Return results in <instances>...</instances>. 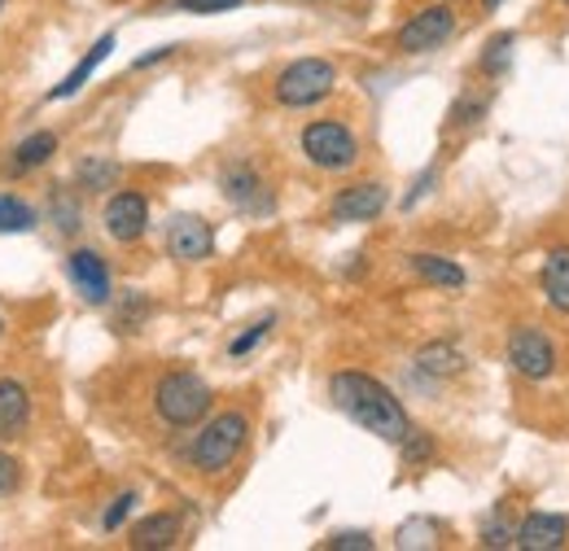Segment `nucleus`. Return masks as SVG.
I'll return each instance as SVG.
<instances>
[{"label":"nucleus","instance_id":"nucleus-1","mask_svg":"<svg viewBox=\"0 0 569 551\" xmlns=\"http://www.w3.org/2000/svg\"><path fill=\"white\" fill-rule=\"evenodd\" d=\"M329 399H333V408L347 415V420H356L359 429H368V433H377L381 442H403L408 438V429H412V420L403 412V403L377 381V377H368V372H333L329 377Z\"/></svg>","mask_w":569,"mask_h":551},{"label":"nucleus","instance_id":"nucleus-2","mask_svg":"<svg viewBox=\"0 0 569 551\" xmlns=\"http://www.w3.org/2000/svg\"><path fill=\"white\" fill-rule=\"evenodd\" d=\"M246 438H250V415L246 412H219L202 424V433L193 438L189 447V464L207 478H219L237 464V455L246 451Z\"/></svg>","mask_w":569,"mask_h":551},{"label":"nucleus","instance_id":"nucleus-3","mask_svg":"<svg viewBox=\"0 0 569 551\" xmlns=\"http://www.w3.org/2000/svg\"><path fill=\"white\" fill-rule=\"evenodd\" d=\"M211 385L198 377V372H167L158 385H153V408L158 415L171 424V429H193L202 415L211 412Z\"/></svg>","mask_w":569,"mask_h":551},{"label":"nucleus","instance_id":"nucleus-4","mask_svg":"<svg viewBox=\"0 0 569 551\" xmlns=\"http://www.w3.org/2000/svg\"><path fill=\"white\" fill-rule=\"evenodd\" d=\"M338 88V67L329 58H298L277 74L272 92L277 101L289 110H307V106H320L329 92Z\"/></svg>","mask_w":569,"mask_h":551},{"label":"nucleus","instance_id":"nucleus-5","mask_svg":"<svg viewBox=\"0 0 569 551\" xmlns=\"http://www.w3.org/2000/svg\"><path fill=\"white\" fill-rule=\"evenodd\" d=\"M302 153L320 171H351L359 162V140L338 119H316L302 128Z\"/></svg>","mask_w":569,"mask_h":551},{"label":"nucleus","instance_id":"nucleus-6","mask_svg":"<svg viewBox=\"0 0 569 551\" xmlns=\"http://www.w3.org/2000/svg\"><path fill=\"white\" fill-rule=\"evenodd\" d=\"M451 36H456V13H451V4H447V0H438V4H426V9H417V13H412L403 27H399L395 44H399V53H408V58H421V53H433V49H442Z\"/></svg>","mask_w":569,"mask_h":551},{"label":"nucleus","instance_id":"nucleus-7","mask_svg":"<svg viewBox=\"0 0 569 551\" xmlns=\"http://www.w3.org/2000/svg\"><path fill=\"white\" fill-rule=\"evenodd\" d=\"M508 368L526 381H548L557 372V345L543 329H512L508 333Z\"/></svg>","mask_w":569,"mask_h":551},{"label":"nucleus","instance_id":"nucleus-8","mask_svg":"<svg viewBox=\"0 0 569 551\" xmlns=\"http://www.w3.org/2000/svg\"><path fill=\"white\" fill-rule=\"evenodd\" d=\"M219 193H223V202H232L246 214H272V207H277L268 184H263V176L250 162H228L219 171Z\"/></svg>","mask_w":569,"mask_h":551},{"label":"nucleus","instance_id":"nucleus-9","mask_svg":"<svg viewBox=\"0 0 569 551\" xmlns=\"http://www.w3.org/2000/svg\"><path fill=\"white\" fill-rule=\"evenodd\" d=\"M101 223H106L110 241H119V246L141 241L144 228H149V202H144V193L119 189V193L106 202V210H101Z\"/></svg>","mask_w":569,"mask_h":551},{"label":"nucleus","instance_id":"nucleus-10","mask_svg":"<svg viewBox=\"0 0 569 551\" xmlns=\"http://www.w3.org/2000/svg\"><path fill=\"white\" fill-rule=\"evenodd\" d=\"M167 254L176 263H202L214 254V228L202 214H176L167 223Z\"/></svg>","mask_w":569,"mask_h":551},{"label":"nucleus","instance_id":"nucleus-11","mask_svg":"<svg viewBox=\"0 0 569 551\" xmlns=\"http://www.w3.org/2000/svg\"><path fill=\"white\" fill-rule=\"evenodd\" d=\"M67 276H71L74 293L88 302V307H106L114 284H110V268L97 250H71L67 254Z\"/></svg>","mask_w":569,"mask_h":551},{"label":"nucleus","instance_id":"nucleus-12","mask_svg":"<svg viewBox=\"0 0 569 551\" xmlns=\"http://www.w3.org/2000/svg\"><path fill=\"white\" fill-rule=\"evenodd\" d=\"M390 202V193H386V184H377V180H363V184H351V189H342L338 198H333V223H372L381 210Z\"/></svg>","mask_w":569,"mask_h":551},{"label":"nucleus","instance_id":"nucleus-13","mask_svg":"<svg viewBox=\"0 0 569 551\" xmlns=\"http://www.w3.org/2000/svg\"><path fill=\"white\" fill-rule=\"evenodd\" d=\"M566 539H569V521L561 512H530L517 525V548L521 551H557L566 548Z\"/></svg>","mask_w":569,"mask_h":551},{"label":"nucleus","instance_id":"nucleus-14","mask_svg":"<svg viewBox=\"0 0 569 551\" xmlns=\"http://www.w3.org/2000/svg\"><path fill=\"white\" fill-rule=\"evenodd\" d=\"M31 424V390L13 377H0V442L22 438Z\"/></svg>","mask_w":569,"mask_h":551},{"label":"nucleus","instance_id":"nucleus-15","mask_svg":"<svg viewBox=\"0 0 569 551\" xmlns=\"http://www.w3.org/2000/svg\"><path fill=\"white\" fill-rule=\"evenodd\" d=\"M128 543L137 551H162V548H176L180 543V517L176 512H153L132 525Z\"/></svg>","mask_w":569,"mask_h":551},{"label":"nucleus","instance_id":"nucleus-16","mask_svg":"<svg viewBox=\"0 0 569 551\" xmlns=\"http://www.w3.org/2000/svg\"><path fill=\"white\" fill-rule=\"evenodd\" d=\"M539 284H543V298L552 311L569 315V246H552L548 259H543V272H539Z\"/></svg>","mask_w":569,"mask_h":551},{"label":"nucleus","instance_id":"nucleus-17","mask_svg":"<svg viewBox=\"0 0 569 551\" xmlns=\"http://www.w3.org/2000/svg\"><path fill=\"white\" fill-rule=\"evenodd\" d=\"M110 49H114V36L106 31V36H101V40H97V44L88 49V58H83V62H79V67H74L71 74H67V79H62V83H58V88L49 92V101H67V97H74V92H79V88H83V83L92 79V70L101 67L106 58H110Z\"/></svg>","mask_w":569,"mask_h":551},{"label":"nucleus","instance_id":"nucleus-18","mask_svg":"<svg viewBox=\"0 0 569 551\" xmlns=\"http://www.w3.org/2000/svg\"><path fill=\"white\" fill-rule=\"evenodd\" d=\"M417 368L433 377V381H447V377H460L465 372V354L451 342H429L417 350Z\"/></svg>","mask_w":569,"mask_h":551},{"label":"nucleus","instance_id":"nucleus-19","mask_svg":"<svg viewBox=\"0 0 569 551\" xmlns=\"http://www.w3.org/2000/svg\"><path fill=\"white\" fill-rule=\"evenodd\" d=\"M408 268L421 276L426 284H438V289H465V268L442 259V254H412Z\"/></svg>","mask_w":569,"mask_h":551},{"label":"nucleus","instance_id":"nucleus-20","mask_svg":"<svg viewBox=\"0 0 569 551\" xmlns=\"http://www.w3.org/2000/svg\"><path fill=\"white\" fill-rule=\"evenodd\" d=\"M119 162L114 158H83L79 162V171H74V180H79V189L83 193H106V189H119Z\"/></svg>","mask_w":569,"mask_h":551},{"label":"nucleus","instance_id":"nucleus-21","mask_svg":"<svg viewBox=\"0 0 569 551\" xmlns=\"http://www.w3.org/2000/svg\"><path fill=\"white\" fill-rule=\"evenodd\" d=\"M53 153H58V137H53V132H31L27 140H18V149H13V171H18V176H22V171H36V167H44Z\"/></svg>","mask_w":569,"mask_h":551},{"label":"nucleus","instance_id":"nucleus-22","mask_svg":"<svg viewBox=\"0 0 569 551\" xmlns=\"http://www.w3.org/2000/svg\"><path fill=\"white\" fill-rule=\"evenodd\" d=\"M512 499L496 503V512L482 521V548H517V517L508 512Z\"/></svg>","mask_w":569,"mask_h":551},{"label":"nucleus","instance_id":"nucleus-23","mask_svg":"<svg viewBox=\"0 0 569 551\" xmlns=\"http://www.w3.org/2000/svg\"><path fill=\"white\" fill-rule=\"evenodd\" d=\"M36 223H40L36 207H27L13 193H0V232H31Z\"/></svg>","mask_w":569,"mask_h":551},{"label":"nucleus","instance_id":"nucleus-24","mask_svg":"<svg viewBox=\"0 0 569 551\" xmlns=\"http://www.w3.org/2000/svg\"><path fill=\"white\" fill-rule=\"evenodd\" d=\"M512 44H517V36H512V31H499L496 40L482 49V74H487V79L508 74V67H512Z\"/></svg>","mask_w":569,"mask_h":551},{"label":"nucleus","instance_id":"nucleus-25","mask_svg":"<svg viewBox=\"0 0 569 551\" xmlns=\"http://www.w3.org/2000/svg\"><path fill=\"white\" fill-rule=\"evenodd\" d=\"M49 219L58 223V232H62V237H74V232L83 228V210H79V202H74L71 193H53Z\"/></svg>","mask_w":569,"mask_h":551},{"label":"nucleus","instance_id":"nucleus-26","mask_svg":"<svg viewBox=\"0 0 569 551\" xmlns=\"http://www.w3.org/2000/svg\"><path fill=\"white\" fill-rule=\"evenodd\" d=\"M144 315H149V298H144V293H128V298L119 302V311H114V329H119V333H137L144 324Z\"/></svg>","mask_w":569,"mask_h":551},{"label":"nucleus","instance_id":"nucleus-27","mask_svg":"<svg viewBox=\"0 0 569 551\" xmlns=\"http://www.w3.org/2000/svg\"><path fill=\"white\" fill-rule=\"evenodd\" d=\"M487 106H491V101H487L482 92H465V97L451 106V128H473V123L487 114Z\"/></svg>","mask_w":569,"mask_h":551},{"label":"nucleus","instance_id":"nucleus-28","mask_svg":"<svg viewBox=\"0 0 569 551\" xmlns=\"http://www.w3.org/2000/svg\"><path fill=\"white\" fill-rule=\"evenodd\" d=\"M272 324H277L272 315H263V320H254V324H250V329H246L241 338H232V342H228V354H232V359H246V354H250L254 345H259V342H263V338H268V333H272Z\"/></svg>","mask_w":569,"mask_h":551},{"label":"nucleus","instance_id":"nucleus-29","mask_svg":"<svg viewBox=\"0 0 569 551\" xmlns=\"http://www.w3.org/2000/svg\"><path fill=\"white\" fill-rule=\"evenodd\" d=\"M399 447H403V460H408V469L426 464L429 455H433V438H429L426 429H408V438H403Z\"/></svg>","mask_w":569,"mask_h":551},{"label":"nucleus","instance_id":"nucleus-30","mask_svg":"<svg viewBox=\"0 0 569 551\" xmlns=\"http://www.w3.org/2000/svg\"><path fill=\"white\" fill-rule=\"evenodd\" d=\"M433 539H438V525L433 521H408L399 530V548H433Z\"/></svg>","mask_w":569,"mask_h":551},{"label":"nucleus","instance_id":"nucleus-31","mask_svg":"<svg viewBox=\"0 0 569 551\" xmlns=\"http://www.w3.org/2000/svg\"><path fill=\"white\" fill-rule=\"evenodd\" d=\"M132 508H137V490H123V494H119V499L106 508V517H101V530H106V534H114V530L128 521V512H132Z\"/></svg>","mask_w":569,"mask_h":551},{"label":"nucleus","instance_id":"nucleus-32","mask_svg":"<svg viewBox=\"0 0 569 551\" xmlns=\"http://www.w3.org/2000/svg\"><path fill=\"white\" fill-rule=\"evenodd\" d=\"M18 485H22V464L9 451H0V499H9Z\"/></svg>","mask_w":569,"mask_h":551},{"label":"nucleus","instance_id":"nucleus-33","mask_svg":"<svg viewBox=\"0 0 569 551\" xmlns=\"http://www.w3.org/2000/svg\"><path fill=\"white\" fill-rule=\"evenodd\" d=\"M246 0H176V9L184 13H228V9H241Z\"/></svg>","mask_w":569,"mask_h":551},{"label":"nucleus","instance_id":"nucleus-34","mask_svg":"<svg viewBox=\"0 0 569 551\" xmlns=\"http://www.w3.org/2000/svg\"><path fill=\"white\" fill-rule=\"evenodd\" d=\"M329 551H372V539L363 530H347V534L329 539Z\"/></svg>","mask_w":569,"mask_h":551},{"label":"nucleus","instance_id":"nucleus-35","mask_svg":"<svg viewBox=\"0 0 569 551\" xmlns=\"http://www.w3.org/2000/svg\"><path fill=\"white\" fill-rule=\"evenodd\" d=\"M433 180H438V171H433V167H429L426 176H421V180H417V184H412V193H408V198H403V207H408V210L417 207V202H421V198H426V193H429V184H433Z\"/></svg>","mask_w":569,"mask_h":551},{"label":"nucleus","instance_id":"nucleus-36","mask_svg":"<svg viewBox=\"0 0 569 551\" xmlns=\"http://www.w3.org/2000/svg\"><path fill=\"white\" fill-rule=\"evenodd\" d=\"M171 53H176V44H162V49H153V53H144V58H137L132 67L144 70V67H153V62H162V58H171Z\"/></svg>","mask_w":569,"mask_h":551},{"label":"nucleus","instance_id":"nucleus-37","mask_svg":"<svg viewBox=\"0 0 569 551\" xmlns=\"http://www.w3.org/2000/svg\"><path fill=\"white\" fill-rule=\"evenodd\" d=\"M482 4H487V9H499V4H503V0H482Z\"/></svg>","mask_w":569,"mask_h":551},{"label":"nucleus","instance_id":"nucleus-38","mask_svg":"<svg viewBox=\"0 0 569 551\" xmlns=\"http://www.w3.org/2000/svg\"><path fill=\"white\" fill-rule=\"evenodd\" d=\"M0 333H4V315H0Z\"/></svg>","mask_w":569,"mask_h":551},{"label":"nucleus","instance_id":"nucleus-39","mask_svg":"<svg viewBox=\"0 0 569 551\" xmlns=\"http://www.w3.org/2000/svg\"><path fill=\"white\" fill-rule=\"evenodd\" d=\"M0 9H4V0H0Z\"/></svg>","mask_w":569,"mask_h":551},{"label":"nucleus","instance_id":"nucleus-40","mask_svg":"<svg viewBox=\"0 0 569 551\" xmlns=\"http://www.w3.org/2000/svg\"><path fill=\"white\" fill-rule=\"evenodd\" d=\"M566 4H569V0H566Z\"/></svg>","mask_w":569,"mask_h":551}]
</instances>
